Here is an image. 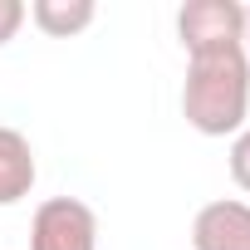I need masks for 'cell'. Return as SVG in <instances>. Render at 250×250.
I'll return each mask as SVG.
<instances>
[{"label":"cell","mask_w":250,"mask_h":250,"mask_svg":"<svg viewBox=\"0 0 250 250\" xmlns=\"http://www.w3.org/2000/svg\"><path fill=\"white\" fill-rule=\"evenodd\" d=\"M250 113V54L245 44L235 49H211V54H187V79H182V118L201 138H235Z\"/></svg>","instance_id":"1"},{"label":"cell","mask_w":250,"mask_h":250,"mask_svg":"<svg viewBox=\"0 0 250 250\" xmlns=\"http://www.w3.org/2000/svg\"><path fill=\"white\" fill-rule=\"evenodd\" d=\"M30 250H98V211L79 196H49L30 216Z\"/></svg>","instance_id":"2"},{"label":"cell","mask_w":250,"mask_h":250,"mask_svg":"<svg viewBox=\"0 0 250 250\" xmlns=\"http://www.w3.org/2000/svg\"><path fill=\"white\" fill-rule=\"evenodd\" d=\"M177 40L187 54L235 49L245 44V5H235V0H187L177 10Z\"/></svg>","instance_id":"3"},{"label":"cell","mask_w":250,"mask_h":250,"mask_svg":"<svg viewBox=\"0 0 250 250\" xmlns=\"http://www.w3.org/2000/svg\"><path fill=\"white\" fill-rule=\"evenodd\" d=\"M191 250H250V201H206L191 221Z\"/></svg>","instance_id":"4"},{"label":"cell","mask_w":250,"mask_h":250,"mask_svg":"<svg viewBox=\"0 0 250 250\" xmlns=\"http://www.w3.org/2000/svg\"><path fill=\"white\" fill-rule=\"evenodd\" d=\"M35 147L20 128H5L0 123V206H20L30 191H35Z\"/></svg>","instance_id":"5"},{"label":"cell","mask_w":250,"mask_h":250,"mask_svg":"<svg viewBox=\"0 0 250 250\" xmlns=\"http://www.w3.org/2000/svg\"><path fill=\"white\" fill-rule=\"evenodd\" d=\"M25 15L49 40H74V35H83L98 20V5L93 0H35V5H25Z\"/></svg>","instance_id":"6"},{"label":"cell","mask_w":250,"mask_h":250,"mask_svg":"<svg viewBox=\"0 0 250 250\" xmlns=\"http://www.w3.org/2000/svg\"><path fill=\"white\" fill-rule=\"evenodd\" d=\"M226 162H230V182L240 187V191H250V123L230 138V152H226Z\"/></svg>","instance_id":"7"},{"label":"cell","mask_w":250,"mask_h":250,"mask_svg":"<svg viewBox=\"0 0 250 250\" xmlns=\"http://www.w3.org/2000/svg\"><path fill=\"white\" fill-rule=\"evenodd\" d=\"M25 20H30V15H25V0H0V49L20 35Z\"/></svg>","instance_id":"8"},{"label":"cell","mask_w":250,"mask_h":250,"mask_svg":"<svg viewBox=\"0 0 250 250\" xmlns=\"http://www.w3.org/2000/svg\"><path fill=\"white\" fill-rule=\"evenodd\" d=\"M245 54H250V5H245Z\"/></svg>","instance_id":"9"}]
</instances>
